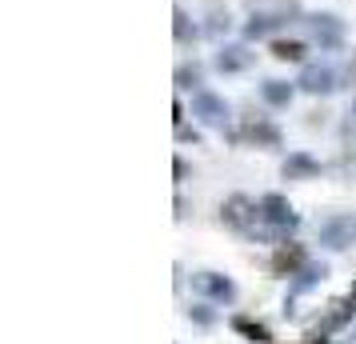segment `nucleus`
<instances>
[{
    "instance_id": "nucleus-1",
    "label": "nucleus",
    "mask_w": 356,
    "mask_h": 344,
    "mask_svg": "<svg viewBox=\"0 0 356 344\" xmlns=\"http://www.w3.org/2000/svg\"><path fill=\"white\" fill-rule=\"evenodd\" d=\"M353 81H356L353 68H337V65H328V60H308V65H300L296 88L308 92V97H332L340 88H348Z\"/></svg>"
},
{
    "instance_id": "nucleus-2",
    "label": "nucleus",
    "mask_w": 356,
    "mask_h": 344,
    "mask_svg": "<svg viewBox=\"0 0 356 344\" xmlns=\"http://www.w3.org/2000/svg\"><path fill=\"white\" fill-rule=\"evenodd\" d=\"M228 140H232V145L280 152V148H284V132H280V124H276L273 116H244L241 129H228Z\"/></svg>"
},
{
    "instance_id": "nucleus-3",
    "label": "nucleus",
    "mask_w": 356,
    "mask_h": 344,
    "mask_svg": "<svg viewBox=\"0 0 356 344\" xmlns=\"http://www.w3.org/2000/svg\"><path fill=\"white\" fill-rule=\"evenodd\" d=\"M316 245L328 252H348L356 248V213H332L316 224Z\"/></svg>"
},
{
    "instance_id": "nucleus-4",
    "label": "nucleus",
    "mask_w": 356,
    "mask_h": 344,
    "mask_svg": "<svg viewBox=\"0 0 356 344\" xmlns=\"http://www.w3.org/2000/svg\"><path fill=\"white\" fill-rule=\"evenodd\" d=\"M260 224L276 229L280 236H292V232L300 229V213L292 208V200L284 193H264L260 197Z\"/></svg>"
},
{
    "instance_id": "nucleus-5",
    "label": "nucleus",
    "mask_w": 356,
    "mask_h": 344,
    "mask_svg": "<svg viewBox=\"0 0 356 344\" xmlns=\"http://www.w3.org/2000/svg\"><path fill=\"white\" fill-rule=\"evenodd\" d=\"M220 220H225V229L241 232V236H252L260 229V200L244 197V193H232L220 204Z\"/></svg>"
},
{
    "instance_id": "nucleus-6",
    "label": "nucleus",
    "mask_w": 356,
    "mask_h": 344,
    "mask_svg": "<svg viewBox=\"0 0 356 344\" xmlns=\"http://www.w3.org/2000/svg\"><path fill=\"white\" fill-rule=\"evenodd\" d=\"M300 24L308 28L312 44H316L321 52H340L344 49V20H340L337 13H308Z\"/></svg>"
},
{
    "instance_id": "nucleus-7",
    "label": "nucleus",
    "mask_w": 356,
    "mask_h": 344,
    "mask_svg": "<svg viewBox=\"0 0 356 344\" xmlns=\"http://www.w3.org/2000/svg\"><path fill=\"white\" fill-rule=\"evenodd\" d=\"M193 116L204 124V129H220L228 132V120H232V104H228L220 92H212V88H200L193 92Z\"/></svg>"
},
{
    "instance_id": "nucleus-8",
    "label": "nucleus",
    "mask_w": 356,
    "mask_h": 344,
    "mask_svg": "<svg viewBox=\"0 0 356 344\" xmlns=\"http://www.w3.org/2000/svg\"><path fill=\"white\" fill-rule=\"evenodd\" d=\"M356 320V296H337V300H328L316 316V325H312V336H332V332H344V328Z\"/></svg>"
},
{
    "instance_id": "nucleus-9",
    "label": "nucleus",
    "mask_w": 356,
    "mask_h": 344,
    "mask_svg": "<svg viewBox=\"0 0 356 344\" xmlns=\"http://www.w3.org/2000/svg\"><path fill=\"white\" fill-rule=\"evenodd\" d=\"M193 293L200 300H212V304H232L236 284H232V277L216 272V268H200V272H193Z\"/></svg>"
},
{
    "instance_id": "nucleus-10",
    "label": "nucleus",
    "mask_w": 356,
    "mask_h": 344,
    "mask_svg": "<svg viewBox=\"0 0 356 344\" xmlns=\"http://www.w3.org/2000/svg\"><path fill=\"white\" fill-rule=\"evenodd\" d=\"M324 280H328V264L324 261H308L296 277L289 280V296H284V316H296V296H305V293H312V288H321Z\"/></svg>"
},
{
    "instance_id": "nucleus-11",
    "label": "nucleus",
    "mask_w": 356,
    "mask_h": 344,
    "mask_svg": "<svg viewBox=\"0 0 356 344\" xmlns=\"http://www.w3.org/2000/svg\"><path fill=\"white\" fill-rule=\"evenodd\" d=\"M252 60H257V52L248 49V40H236V44L220 40V49H216V56H212V68H216L220 76H236V72H244V68H252Z\"/></svg>"
},
{
    "instance_id": "nucleus-12",
    "label": "nucleus",
    "mask_w": 356,
    "mask_h": 344,
    "mask_svg": "<svg viewBox=\"0 0 356 344\" xmlns=\"http://www.w3.org/2000/svg\"><path fill=\"white\" fill-rule=\"evenodd\" d=\"M324 172V164L312 156V152H305V148H292L289 156L280 161V181L289 184H300V181H316Z\"/></svg>"
},
{
    "instance_id": "nucleus-13",
    "label": "nucleus",
    "mask_w": 356,
    "mask_h": 344,
    "mask_svg": "<svg viewBox=\"0 0 356 344\" xmlns=\"http://www.w3.org/2000/svg\"><path fill=\"white\" fill-rule=\"evenodd\" d=\"M308 264V248L300 245V240H284V245L273 248V261H268V268H273V277H284L292 280L300 268Z\"/></svg>"
},
{
    "instance_id": "nucleus-14",
    "label": "nucleus",
    "mask_w": 356,
    "mask_h": 344,
    "mask_svg": "<svg viewBox=\"0 0 356 344\" xmlns=\"http://www.w3.org/2000/svg\"><path fill=\"white\" fill-rule=\"evenodd\" d=\"M296 81H276V76H268V81H260V100L268 104V108H289L292 100H296Z\"/></svg>"
},
{
    "instance_id": "nucleus-15",
    "label": "nucleus",
    "mask_w": 356,
    "mask_h": 344,
    "mask_svg": "<svg viewBox=\"0 0 356 344\" xmlns=\"http://www.w3.org/2000/svg\"><path fill=\"white\" fill-rule=\"evenodd\" d=\"M268 52H273L280 65H308V44L296 40V36H273Z\"/></svg>"
},
{
    "instance_id": "nucleus-16",
    "label": "nucleus",
    "mask_w": 356,
    "mask_h": 344,
    "mask_svg": "<svg viewBox=\"0 0 356 344\" xmlns=\"http://www.w3.org/2000/svg\"><path fill=\"white\" fill-rule=\"evenodd\" d=\"M172 84H177V92H200L204 88V65L200 60H180L177 72H172Z\"/></svg>"
},
{
    "instance_id": "nucleus-17",
    "label": "nucleus",
    "mask_w": 356,
    "mask_h": 344,
    "mask_svg": "<svg viewBox=\"0 0 356 344\" xmlns=\"http://www.w3.org/2000/svg\"><path fill=\"white\" fill-rule=\"evenodd\" d=\"M280 24H284L280 13H252V17L244 20V40H248V44H252V40H264V36H273Z\"/></svg>"
},
{
    "instance_id": "nucleus-18",
    "label": "nucleus",
    "mask_w": 356,
    "mask_h": 344,
    "mask_svg": "<svg viewBox=\"0 0 356 344\" xmlns=\"http://www.w3.org/2000/svg\"><path fill=\"white\" fill-rule=\"evenodd\" d=\"M232 332H241L244 341H252V344H273V328L252 320V316H241V312L232 316Z\"/></svg>"
},
{
    "instance_id": "nucleus-19",
    "label": "nucleus",
    "mask_w": 356,
    "mask_h": 344,
    "mask_svg": "<svg viewBox=\"0 0 356 344\" xmlns=\"http://www.w3.org/2000/svg\"><path fill=\"white\" fill-rule=\"evenodd\" d=\"M200 33H204V28H196V24H193L188 8H180V4H177V8H172V36H177V44L184 49V44H193Z\"/></svg>"
},
{
    "instance_id": "nucleus-20",
    "label": "nucleus",
    "mask_w": 356,
    "mask_h": 344,
    "mask_svg": "<svg viewBox=\"0 0 356 344\" xmlns=\"http://www.w3.org/2000/svg\"><path fill=\"white\" fill-rule=\"evenodd\" d=\"M228 28H232V13H228V8H209V20H204V36L220 40V36H228Z\"/></svg>"
},
{
    "instance_id": "nucleus-21",
    "label": "nucleus",
    "mask_w": 356,
    "mask_h": 344,
    "mask_svg": "<svg viewBox=\"0 0 356 344\" xmlns=\"http://www.w3.org/2000/svg\"><path fill=\"white\" fill-rule=\"evenodd\" d=\"M188 320L200 325V328L216 325V309H212V300H196V304H188Z\"/></svg>"
},
{
    "instance_id": "nucleus-22",
    "label": "nucleus",
    "mask_w": 356,
    "mask_h": 344,
    "mask_svg": "<svg viewBox=\"0 0 356 344\" xmlns=\"http://www.w3.org/2000/svg\"><path fill=\"white\" fill-rule=\"evenodd\" d=\"M177 140L180 145H200V129H193L188 120H180L177 124Z\"/></svg>"
},
{
    "instance_id": "nucleus-23",
    "label": "nucleus",
    "mask_w": 356,
    "mask_h": 344,
    "mask_svg": "<svg viewBox=\"0 0 356 344\" xmlns=\"http://www.w3.org/2000/svg\"><path fill=\"white\" fill-rule=\"evenodd\" d=\"M172 177H177V184L188 181V161H184V156H177V161H172Z\"/></svg>"
},
{
    "instance_id": "nucleus-24",
    "label": "nucleus",
    "mask_w": 356,
    "mask_h": 344,
    "mask_svg": "<svg viewBox=\"0 0 356 344\" xmlns=\"http://www.w3.org/2000/svg\"><path fill=\"white\" fill-rule=\"evenodd\" d=\"M344 132H348V136H356V97H353V104H348V120H344Z\"/></svg>"
},
{
    "instance_id": "nucleus-25",
    "label": "nucleus",
    "mask_w": 356,
    "mask_h": 344,
    "mask_svg": "<svg viewBox=\"0 0 356 344\" xmlns=\"http://www.w3.org/2000/svg\"><path fill=\"white\" fill-rule=\"evenodd\" d=\"M172 208H177V220H184V213H188V200L177 197V200H172Z\"/></svg>"
},
{
    "instance_id": "nucleus-26",
    "label": "nucleus",
    "mask_w": 356,
    "mask_h": 344,
    "mask_svg": "<svg viewBox=\"0 0 356 344\" xmlns=\"http://www.w3.org/2000/svg\"><path fill=\"white\" fill-rule=\"evenodd\" d=\"M184 116H188V113H184V100H177V104H172V120H177V124H180Z\"/></svg>"
},
{
    "instance_id": "nucleus-27",
    "label": "nucleus",
    "mask_w": 356,
    "mask_h": 344,
    "mask_svg": "<svg viewBox=\"0 0 356 344\" xmlns=\"http://www.w3.org/2000/svg\"><path fill=\"white\" fill-rule=\"evenodd\" d=\"M300 344H328L324 336H308V341H300Z\"/></svg>"
},
{
    "instance_id": "nucleus-28",
    "label": "nucleus",
    "mask_w": 356,
    "mask_h": 344,
    "mask_svg": "<svg viewBox=\"0 0 356 344\" xmlns=\"http://www.w3.org/2000/svg\"><path fill=\"white\" fill-rule=\"evenodd\" d=\"M348 344H356V328H353V336H348Z\"/></svg>"
},
{
    "instance_id": "nucleus-29",
    "label": "nucleus",
    "mask_w": 356,
    "mask_h": 344,
    "mask_svg": "<svg viewBox=\"0 0 356 344\" xmlns=\"http://www.w3.org/2000/svg\"><path fill=\"white\" fill-rule=\"evenodd\" d=\"M348 68H353V76H356V56H353V65H348Z\"/></svg>"
},
{
    "instance_id": "nucleus-30",
    "label": "nucleus",
    "mask_w": 356,
    "mask_h": 344,
    "mask_svg": "<svg viewBox=\"0 0 356 344\" xmlns=\"http://www.w3.org/2000/svg\"><path fill=\"white\" fill-rule=\"evenodd\" d=\"M348 293H353V296H356V280H353V288H348Z\"/></svg>"
}]
</instances>
